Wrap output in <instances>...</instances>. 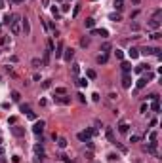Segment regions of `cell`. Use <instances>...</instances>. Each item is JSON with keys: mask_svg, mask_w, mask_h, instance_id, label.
<instances>
[{"mask_svg": "<svg viewBox=\"0 0 162 163\" xmlns=\"http://www.w3.org/2000/svg\"><path fill=\"white\" fill-rule=\"evenodd\" d=\"M21 17L19 15H11V23H10V29H11V34H19L21 32V25H19Z\"/></svg>", "mask_w": 162, "mask_h": 163, "instance_id": "1", "label": "cell"}, {"mask_svg": "<svg viewBox=\"0 0 162 163\" xmlns=\"http://www.w3.org/2000/svg\"><path fill=\"white\" fill-rule=\"evenodd\" d=\"M95 133H97V131H95L94 127H90V129H86V131H80V133H78V140H82V142H90V138H92Z\"/></svg>", "mask_w": 162, "mask_h": 163, "instance_id": "2", "label": "cell"}, {"mask_svg": "<svg viewBox=\"0 0 162 163\" xmlns=\"http://www.w3.org/2000/svg\"><path fill=\"white\" fill-rule=\"evenodd\" d=\"M44 122H42V119H38V122H34V125H33V133L34 135H42V133H44Z\"/></svg>", "mask_w": 162, "mask_h": 163, "instance_id": "3", "label": "cell"}, {"mask_svg": "<svg viewBox=\"0 0 162 163\" xmlns=\"http://www.w3.org/2000/svg\"><path fill=\"white\" fill-rule=\"evenodd\" d=\"M21 31L25 32V36L31 34V23H29L27 17H23V19H21Z\"/></svg>", "mask_w": 162, "mask_h": 163, "instance_id": "4", "label": "cell"}, {"mask_svg": "<svg viewBox=\"0 0 162 163\" xmlns=\"http://www.w3.org/2000/svg\"><path fill=\"white\" fill-rule=\"evenodd\" d=\"M53 101L59 102V104H65V106L71 104V97H69L67 93H65V95H59V97H53Z\"/></svg>", "mask_w": 162, "mask_h": 163, "instance_id": "5", "label": "cell"}, {"mask_svg": "<svg viewBox=\"0 0 162 163\" xmlns=\"http://www.w3.org/2000/svg\"><path fill=\"white\" fill-rule=\"evenodd\" d=\"M34 154H36V161H42L46 158V154H44V148L40 146V144H36V146H34Z\"/></svg>", "mask_w": 162, "mask_h": 163, "instance_id": "6", "label": "cell"}, {"mask_svg": "<svg viewBox=\"0 0 162 163\" xmlns=\"http://www.w3.org/2000/svg\"><path fill=\"white\" fill-rule=\"evenodd\" d=\"M147 27L151 29V31H154L157 32L158 29H160V19H149V23H147Z\"/></svg>", "mask_w": 162, "mask_h": 163, "instance_id": "7", "label": "cell"}, {"mask_svg": "<svg viewBox=\"0 0 162 163\" xmlns=\"http://www.w3.org/2000/svg\"><path fill=\"white\" fill-rule=\"evenodd\" d=\"M11 133H14L15 137H25V127H21V125H14V127H11Z\"/></svg>", "mask_w": 162, "mask_h": 163, "instance_id": "8", "label": "cell"}, {"mask_svg": "<svg viewBox=\"0 0 162 163\" xmlns=\"http://www.w3.org/2000/svg\"><path fill=\"white\" fill-rule=\"evenodd\" d=\"M73 57H74V49H71V47H69V49H63V59L67 63L73 61Z\"/></svg>", "mask_w": 162, "mask_h": 163, "instance_id": "9", "label": "cell"}, {"mask_svg": "<svg viewBox=\"0 0 162 163\" xmlns=\"http://www.w3.org/2000/svg\"><path fill=\"white\" fill-rule=\"evenodd\" d=\"M122 87H132V74H122Z\"/></svg>", "mask_w": 162, "mask_h": 163, "instance_id": "10", "label": "cell"}, {"mask_svg": "<svg viewBox=\"0 0 162 163\" xmlns=\"http://www.w3.org/2000/svg\"><path fill=\"white\" fill-rule=\"evenodd\" d=\"M120 68H122V72H124V74H132V63H128V61H122V63H120Z\"/></svg>", "mask_w": 162, "mask_h": 163, "instance_id": "11", "label": "cell"}, {"mask_svg": "<svg viewBox=\"0 0 162 163\" xmlns=\"http://www.w3.org/2000/svg\"><path fill=\"white\" fill-rule=\"evenodd\" d=\"M118 131H120L122 135H126V133L130 131V123L128 122H120V123H118Z\"/></svg>", "mask_w": 162, "mask_h": 163, "instance_id": "12", "label": "cell"}, {"mask_svg": "<svg viewBox=\"0 0 162 163\" xmlns=\"http://www.w3.org/2000/svg\"><path fill=\"white\" fill-rule=\"evenodd\" d=\"M105 135H107V140H109V142H113V144L116 142V138H115V133H113V129H111V127H107Z\"/></svg>", "mask_w": 162, "mask_h": 163, "instance_id": "13", "label": "cell"}, {"mask_svg": "<svg viewBox=\"0 0 162 163\" xmlns=\"http://www.w3.org/2000/svg\"><path fill=\"white\" fill-rule=\"evenodd\" d=\"M95 61H97V65H107L109 63V57H107V53H101V55H97Z\"/></svg>", "mask_w": 162, "mask_h": 163, "instance_id": "14", "label": "cell"}, {"mask_svg": "<svg viewBox=\"0 0 162 163\" xmlns=\"http://www.w3.org/2000/svg\"><path fill=\"white\" fill-rule=\"evenodd\" d=\"M50 55H52V51L46 49V51H44V57H42V65H44V66L50 65Z\"/></svg>", "mask_w": 162, "mask_h": 163, "instance_id": "15", "label": "cell"}, {"mask_svg": "<svg viewBox=\"0 0 162 163\" xmlns=\"http://www.w3.org/2000/svg\"><path fill=\"white\" fill-rule=\"evenodd\" d=\"M92 32H94V34H97V36H101V38H107V36H109V32H107L105 29H94Z\"/></svg>", "mask_w": 162, "mask_h": 163, "instance_id": "16", "label": "cell"}, {"mask_svg": "<svg viewBox=\"0 0 162 163\" xmlns=\"http://www.w3.org/2000/svg\"><path fill=\"white\" fill-rule=\"evenodd\" d=\"M147 83H149L147 78H139V80H137V83H135V87H137V89H143V87L147 86Z\"/></svg>", "mask_w": 162, "mask_h": 163, "instance_id": "17", "label": "cell"}, {"mask_svg": "<svg viewBox=\"0 0 162 163\" xmlns=\"http://www.w3.org/2000/svg\"><path fill=\"white\" fill-rule=\"evenodd\" d=\"M63 49H65V47H63L61 42H59L57 47H55V57H57V59H59V57H63Z\"/></svg>", "mask_w": 162, "mask_h": 163, "instance_id": "18", "label": "cell"}, {"mask_svg": "<svg viewBox=\"0 0 162 163\" xmlns=\"http://www.w3.org/2000/svg\"><path fill=\"white\" fill-rule=\"evenodd\" d=\"M115 10L118 11V13L124 10V2H122V0H115Z\"/></svg>", "mask_w": 162, "mask_h": 163, "instance_id": "19", "label": "cell"}, {"mask_svg": "<svg viewBox=\"0 0 162 163\" xmlns=\"http://www.w3.org/2000/svg\"><path fill=\"white\" fill-rule=\"evenodd\" d=\"M57 146H59V148H67V138L57 137Z\"/></svg>", "mask_w": 162, "mask_h": 163, "instance_id": "20", "label": "cell"}, {"mask_svg": "<svg viewBox=\"0 0 162 163\" xmlns=\"http://www.w3.org/2000/svg\"><path fill=\"white\" fill-rule=\"evenodd\" d=\"M128 55H130L132 59H137V57H139V49H135V47H132V49L128 51Z\"/></svg>", "mask_w": 162, "mask_h": 163, "instance_id": "21", "label": "cell"}, {"mask_svg": "<svg viewBox=\"0 0 162 163\" xmlns=\"http://www.w3.org/2000/svg\"><path fill=\"white\" fill-rule=\"evenodd\" d=\"M151 108H153V112H158V110H160V101H158V99H154V101H153V104H151Z\"/></svg>", "mask_w": 162, "mask_h": 163, "instance_id": "22", "label": "cell"}, {"mask_svg": "<svg viewBox=\"0 0 162 163\" xmlns=\"http://www.w3.org/2000/svg\"><path fill=\"white\" fill-rule=\"evenodd\" d=\"M84 25H86L88 29H94V25H95V19H92V17H88V19L84 21Z\"/></svg>", "mask_w": 162, "mask_h": 163, "instance_id": "23", "label": "cell"}, {"mask_svg": "<svg viewBox=\"0 0 162 163\" xmlns=\"http://www.w3.org/2000/svg\"><path fill=\"white\" fill-rule=\"evenodd\" d=\"M11 101H21V95H19V91H11Z\"/></svg>", "mask_w": 162, "mask_h": 163, "instance_id": "24", "label": "cell"}, {"mask_svg": "<svg viewBox=\"0 0 162 163\" xmlns=\"http://www.w3.org/2000/svg\"><path fill=\"white\" fill-rule=\"evenodd\" d=\"M109 49H111V44H109V42H105V44L101 46V51H103V53H109Z\"/></svg>", "mask_w": 162, "mask_h": 163, "instance_id": "25", "label": "cell"}, {"mask_svg": "<svg viewBox=\"0 0 162 163\" xmlns=\"http://www.w3.org/2000/svg\"><path fill=\"white\" fill-rule=\"evenodd\" d=\"M76 83H78L80 87H86L88 86V80H86V78H78V82H76Z\"/></svg>", "mask_w": 162, "mask_h": 163, "instance_id": "26", "label": "cell"}, {"mask_svg": "<svg viewBox=\"0 0 162 163\" xmlns=\"http://www.w3.org/2000/svg\"><path fill=\"white\" fill-rule=\"evenodd\" d=\"M109 19H111V21H115V23H116V21H120V13H111V15H109Z\"/></svg>", "mask_w": 162, "mask_h": 163, "instance_id": "27", "label": "cell"}, {"mask_svg": "<svg viewBox=\"0 0 162 163\" xmlns=\"http://www.w3.org/2000/svg\"><path fill=\"white\" fill-rule=\"evenodd\" d=\"M52 87V80H44L42 82V89H50Z\"/></svg>", "mask_w": 162, "mask_h": 163, "instance_id": "28", "label": "cell"}, {"mask_svg": "<svg viewBox=\"0 0 162 163\" xmlns=\"http://www.w3.org/2000/svg\"><path fill=\"white\" fill-rule=\"evenodd\" d=\"M80 46H82V47H88V46H90V38H86V36H84V38L80 40Z\"/></svg>", "mask_w": 162, "mask_h": 163, "instance_id": "29", "label": "cell"}, {"mask_svg": "<svg viewBox=\"0 0 162 163\" xmlns=\"http://www.w3.org/2000/svg\"><path fill=\"white\" fill-rule=\"evenodd\" d=\"M78 72H80V65H76V63H74V65H73V74H74V76H78Z\"/></svg>", "mask_w": 162, "mask_h": 163, "instance_id": "30", "label": "cell"}, {"mask_svg": "<svg viewBox=\"0 0 162 163\" xmlns=\"http://www.w3.org/2000/svg\"><path fill=\"white\" fill-rule=\"evenodd\" d=\"M21 112L29 114V112H31V104H21Z\"/></svg>", "mask_w": 162, "mask_h": 163, "instance_id": "31", "label": "cell"}, {"mask_svg": "<svg viewBox=\"0 0 162 163\" xmlns=\"http://www.w3.org/2000/svg\"><path fill=\"white\" fill-rule=\"evenodd\" d=\"M33 66H34V68H38V66H44V65H42L40 59H33Z\"/></svg>", "mask_w": 162, "mask_h": 163, "instance_id": "32", "label": "cell"}, {"mask_svg": "<svg viewBox=\"0 0 162 163\" xmlns=\"http://www.w3.org/2000/svg\"><path fill=\"white\" fill-rule=\"evenodd\" d=\"M65 93H67L65 87H55V95H65Z\"/></svg>", "mask_w": 162, "mask_h": 163, "instance_id": "33", "label": "cell"}, {"mask_svg": "<svg viewBox=\"0 0 162 163\" xmlns=\"http://www.w3.org/2000/svg\"><path fill=\"white\" fill-rule=\"evenodd\" d=\"M115 55H116V59H120V61H122V59H124V51H122V49H116Z\"/></svg>", "mask_w": 162, "mask_h": 163, "instance_id": "34", "label": "cell"}, {"mask_svg": "<svg viewBox=\"0 0 162 163\" xmlns=\"http://www.w3.org/2000/svg\"><path fill=\"white\" fill-rule=\"evenodd\" d=\"M157 138H158V133H157V131H153L151 135H149V140H151V142H153V140H157Z\"/></svg>", "mask_w": 162, "mask_h": 163, "instance_id": "35", "label": "cell"}, {"mask_svg": "<svg viewBox=\"0 0 162 163\" xmlns=\"http://www.w3.org/2000/svg\"><path fill=\"white\" fill-rule=\"evenodd\" d=\"M86 74H88V78H90V80H94V78L97 76V74H95V70H88Z\"/></svg>", "mask_w": 162, "mask_h": 163, "instance_id": "36", "label": "cell"}, {"mask_svg": "<svg viewBox=\"0 0 162 163\" xmlns=\"http://www.w3.org/2000/svg\"><path fill=\"white\" fill-rule=\"evenodd\" d=\"M52 15L55 17V19H59V10L57 8H52Z\"/></svg>", "mask_w": 162, "mask_h": 163, "instance_id": "37", "label": "cell"}, {"mask_svg": "<svg viewBox=\"0 0 162 163\" xmlns=\"http://www.w3.org/2000/svg\"><path fill=\"white\" fill-rule=\"evenodd\" d=\"M160 15H162V10H157L154 15H153V19H160Z\"/></svg>", "mask_w": 162, "mask_h": 163, "instance_id": "38", "label": "cell"}, {"mask_svg": "<svg viewBox=\"0 0 162 163\" xmlns=\"http://www.w3.org/2000/svg\"><path fill=\"white\" fill-rule=\"evenodd\" d=\"M59 158H61V161H63V163H74V161H71L67 155H59Z\"/></svg>", "mask_w": 162, "mask_h": 163, "instance_id": "39", "label": "cell"}, {"mask_svg": "<svg viewBox=\"0 0 162 163\" xmlns=\"http://www.w3.org/2000/svg\"><path fill=\"white\" fill-rule=\"evenodd\" d=\"M151 38H153V40H160L162 36H160V32H153V34H151Z\"/></svg>", "mask_w": 162, "mask_h": 163, "instance_id": "40", "label": "cell"}, {"mask_svg": "<svg viewBox=\"0 0 162 163\" xmlns=\"http://www.w3.org/2000/svg\"><path fill=\"white\" fill-rule=\"evenodd\" d=\"M4 23H6V25H10V23H11V15H4Z\"/></svg>", "mask_w": 162, "mask_h": 163, "instance_id": "41", "label": "cell"}, {"mask_svg": "<svg viewBox=\"0 0 162 163\" xmlns=\"http://www.w3.org/2000/svg\"><path fill=\"white\" fill-rule=\"evenodd\" d=\"M78 11H80V6H74V11H73V17L78 15Z\"/></svg>", "mask_w": 162, "mask_h": 163, "instance_id": "42", "label": "cell"}, {"mask_svg": "<svg viewBox=\"0 0 162 163\" xmlns=\"http://www.w3.org/2000/svg\"><path fill=\"white\" fill-rule=\"evenodd\" d=\"M147 99H149V101H154V99H158V95H157V93H151Z\"/></svg>", "mask_w": 162, "mask_h": 163, "instance_id": "43", "label": "cell"}, {"mask_svg": "<svg viewBox=\"0 0 162 163\" xmlns=\"http://www.w3.org/2000/svg\"><path fill=\"white\" fill-rule=\"evenodd\" d=\"M15 122H17V118H15V116H11V118L8 119V123H11V125H15Z\"/></svg>", "mask_w": 162, "mask_h": 163, "instance_id": "44", "label": "cell"}, {"mask_svg": "<svg viewBox=\"0 0 162 163\" xmlns=\"http://www.w3.org/2000/svg\"><path fill=\"white\" fill-rule=\"evenodd\" d=\"M76 97H78V101H80V102H86V97H84L82 93H78V95H76Z\"/></svg>", "mask_w": 162, "mask_h": 163, "instance_id": "45", "label": "cell"}, {"mask_svg": "<svg viewBox=\"0 0 162 163\" xmlns=\"http://www.w3.org/2000/svg\"><path fill=\"white\" fill-rule=\"evenodd\" d=\"M48 49L53 51V42H52V40H48Z\"/></svg>", "mask_w": 162, "mask_h": 163, "instance_id": "46", "label": "cell"}, {"mask_svg": "<svg viewBox=\"0 0 162 163\" xmlns=\"http://www.w3.org/2000/svg\"><path fill=\"white\" fill-rule=\"evenodd\" d=\"M137 140H139V137H135V135L130 137V142H137Z\"/></svg>", "mask_w": 162, "mask_h": 163, "instance_id": "47", "label": "cell"}, {"mask_svg": "<svg viewBox=\"0 0 162 163\" xmlns=\"http://www.w3.org/2000/svg\"><path fill=\"white\" fill-rule=\"evenodd\" d=\"M27 118H29V119H36V116H34V112H29V114H27Z\"/></svg>", "mask_w": 162, "mask_h": 163, "instance_id": "48", "label": "cell"}, {"mask_svg": "<svg viewBox=\"0 0 162 163\" xmlns=\"http://www.w3.org/2000/svg\"><path fill=\"white\" fill-rule=\"evenodd\" d=\"M109 159L115 161V159H118V155H116V154H109Z\"/></svg>", "mask_w": 162, "mask_h": 163, "instance_id": "49", "label": "cell"}, {"mask_svg": "<svg viewBox=\"0 0 162 163\" xmlns=\"http://www.w3.org/2000/svg\"><path fill=\"white\" fill-rule=\"evenodd\" d=\"M25 0H10V4H23Z\"/></svg>", "mask_w": 162, "mask_h": 163, "instance_id": "50", "label": "cell"}, {"mask_svg": "<svg viewBox=\"0 0 162 163\" xmlns=\"http://www.w3.org/2000/svg\"><path fill=\"white\" fill-rule=\"evenodd\" d=\"M69 8H71L69 4H63V6H61V10H63V11H69Z\"/></svg>", "mask_w": 162, "mask_h": 163, "instance_id": "51", "label": "cell"}, {"mask_svg": "<svg viewBox=\"0 0 162 163\" xmlns=\"http://www.w3.org/2000/svg\"><path fill=\"white\" fill-rule=\"evenodd\" d=\"M42 6H50V0H42Z\"/></svg>", "mask_w": 162, "mask_h": 163, "instance_id": "52", "label": "cell"}, {"mask_svg": "<svg viewBox=\"0 0 162 163\" xmlns=\"http://www.w3.org/2000/svg\"><path fill=\"white\" fill-rule=\"evenodd\" d=\"M0 163H8V159H6V158H2V155H0Z\"/></svg>", "mask_w": 162, "mask_h": 163, "instance_id": "53", "label": "cell"}, {"mask_svg": "<svg viewBox=\"0 0 162 163\" xmlns=\"http://www.w3.org/2000/svg\"><path fill=\"white\" fill-rule=\"evenodd\" d=\"M2 154H4V148H2V146H0V155H2Z\"/></svg>", "mask_w": 162, "mask_h": 163, "instance_id": "54", "label": "cell"}, {"mask_svg": "<svg viewBox=\"0 0 162 163\" xmlns=\"http://www.w3.org/2000/svg\"><path fill=\"white\" fill-rule=\"evenodd\" d=\"M132 2H134V4H139V0H132Z\"/></svg>", "mask_w": 162, "mask_h": 163, "instance_id": "55", "label": "cell"}, {"mask_svg": "<svg viewBox=\"0 0 162 163\" xmlns=\"http://www.w3.org/2000/svg\"><path fill=\"white\" fill-rule=\"evenodd\" d=\"M0 8H4V2H2V0H0Z\"/></svg>", "mask_w": 162, "mask_h": 163, "instance_id": "56", "label": "cell"}, {"mask_svg": "<svg viewBox=\"0 0 162 163\" xmlns=\"http://www.w3.org/2000/svg\"><path fill=\"white\" fill-rule=\"evenodd\" d=\"M2 142H4V140H2V137H0V146H2Z\"/></svg>", "mask_w": 162, "mask_h": 163, "instance_id": "57", "label": "cell"}, {"mask_svg": "<svg viewBox=\"0 0 162 163\" xmlns=\"http://www.w3.org/2000/svg\"><path fill=\"white\" fill-rule=\"evenodd\" d=\"M59 2H61V0H59Z\"/></svg>", "mask_w": 162, "mask_h": 163, "instance_id": "58", "label": "cell"}]
</instances>
